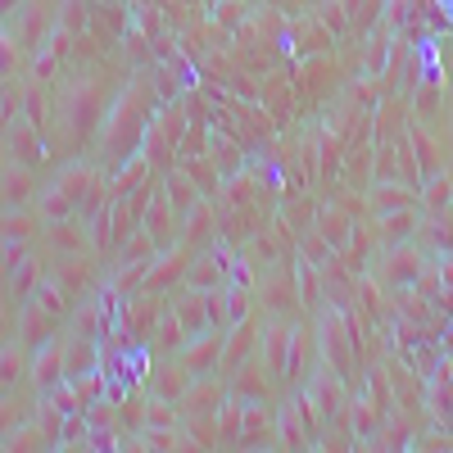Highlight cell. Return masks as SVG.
<instances>
[{
  "mask_svg": "<svg viewBox=\"0 0 453 453\" xmlns=\"http://www.w3.org/2000/svg\"><path fill=\"white\" fill-rule=\"evenodd\" d=\"M36 191V177L23 168V164H10L0 173V209H23Z\"/></svg>",
  "mask_w": 453,
  "mask_h": 453,
  "instance_id": "cell-8",
  "label": "cell"
},
{
  "mask_svg": "<svg viewBox=\"0 0 453 453\" xmlns=\"http://www.w3.org/2000/svg\"><path fill=\"white\" fill-rule=\"evenodd\" d=\"M277 449H304V422H299V403H281V412H277Z\"/></svg>",
  "mask_w": 453,
  "mask_h": 453,
  "instance_id": "cell-13",
  "label": "cell"
},
{
  "mask_svg": "<svg viewBox=\"0 0 453 453\" xmlns=\"http://www.w3.org/2000/svg\"><path fill=\"white\" fill-rule=\"evenodd\" d=\"M258 318L250 313V318H241V322H232L226 326V335H222V354H218V372H222V381L232 376L250 354H254V345H258Z\"/></svg>",
  "mask_w": 453,
  "mask_h": 453,
  "instance_id": "cell-1",
  "label": "cell"
},
{
  "mask_svg": "<svg viewBox=\"0 0 453 453\" xmlns=\"http://www.w3.org/2000/svg\"><path fill=\"white\" fill-rule=\"evenodd\" d=\"M181 408L191 418H209L213 408H222V376L218 372H204V376H191L181 390Z\"/></svg>",
  "mask_w": 453,
  "mask_h": 453,
  "instance_id": "cell-5",
  "label": "cell"
},
{
  "mask_svg": "<svg viewBox=\"0 0 453 453\" xmlns=\"http://www.w3.org/2000/svg\"><path fill=\"white\" fill-rule=\"evenodd\" d=\"M32 236H36L32 213H23V209H0V241H23V245H32Z\"/></svg>",
  "mask_w": 453,
  "mask_h": 453,
  "instance_id": "cell-15",
  "label": "cell"
},
{
  "mask_svg": "<svg viewBox=\"0 0 453 453\" xmlns=\"http://www.w3.org/2000/svg\"><path fill=\"white\" fill-rule=\"evenodd\" d=\"M42 286V258H23V263H14V295H27V290H36Z\"/></svg>",
  "mask_w": 453,
  "mask_h": 453,
  "instance_id": "cell-21",
  "label": "cell"
},
{
  "mask_svg": "<svg viewBox=\"0 0 453 453\" xmlns=\"http://www.w3.org/2000/svg\"><path fill=\"white\" fill-rule=\"evenodd\" d=\"M10 335H14V313L0 304V340H10Z\"/></svg>",
  "mask_w": 453,
  "mask_h": 453,
  "instance_id": "cell-26",
  "label": "cell"
},
{
  "mask_svg": "<svg viewBox=\"0 0 453 453\" xmlns=\"http://www.w3.org/2000/svg\"><path fill=\"white\" fill-rule=\"evenodd\" d=\"M36 299H42V304H46L50 313H64V295H59V286H55V281H42V286H36Z\"/></svg>",
  "mask_w": 453,
  "mask_h": 453,
  "instance_id": "cell-25",
  "label": "cell"
},
{
  "mask_svg": "<svg viewBox=\"0 0 453 453\" xmlns=\"http://www.w3.org/2000/svg\"><path fill=\"white\" fill-rule=\"evenodd\" d=\"M73 326H78V335H91V340H100V304H96V299H87V304L78 309Z\"/></svg>",
  "mask_w": 453,
  "mask_h": 453,
  "instance_id": "cell-23",
  "label": "cell"
},
{
  "mask_svg": "<svg viewBox=\"0 0 453 453\" xmlns=\"http://www.w3.org/2000/svg\"><path fill=\"white\" fill-rule=\"evenodd\" d=\"M232 395V390H226ZM241 426H245V399L241 395H232L222 403V412H218V435H222V444H236L241 440Z\"/></svg>",
  "mask_w": 453,
  "mask_h": 453,
  "instance_id": "cell-14",
  "label": "cell"
},
{
  "mask_svg": "<svg viewBox=\"0 0 453 453\" xmlns=\"http://www.w3.org/2000/svg\"><path fill=\"white\" fill-rule=\"evenodd\" d=\"M64 345H68L64 335H46L42 349L27 358V381L36 386V395H46L50 386L64 381Z\"/></svg>",
  "mask_w": 453,
  "mask_h": 453,
  "instance_id": "cell-2",
  "label": "cell"
},
{
  "mask_svg": "<svg viewBox=\"0 0 453 453\" xmlns=\"http://www.w3.org/2000/svg\"><path fill=\"white\" fill-rule=\"evenodd\" d=\"M19 50H23V46L10 36V27H0V82H10L14 73H19V64H23Z\"/></svg>",
  "mask_w": 453,
  "mask_h": 453,
  "instance_id": "cell-20",
  "label": "cell"
},
{
  "mask_svg": "<svg viewBox=\"0 0 453 453\" xmlns=\"http://www.w3.org/2000/svg\"><path fill=\"white\" fill-rule=\"evenodd\" d=\"M23 0H0V14H10V10H19Z\"/></svg>",
  "mask_w": 453,
  "mask_h": 453,
  "instance_id": "cell-28",
  "label": "cell"
},
{
  "mask_svg": "<svg viewBox=\"0 0 453 453\" xmlns=\"http://www.w3.org/2000/svg\"><path fill=\"white\" fill-rule=\"evenodd\" d=\"M91 422H96V426H109V422H113V412H109V403H104V399L96 403V412H91Z\"/></svg>",
  "mask_w": 453,
  "mask_h": 453,
  "instance_id": "cell-27",
  "label": "cell"
},
{
  "mask_svg": "<svg viewBox=\"0 0 453 453\" xmlns=\"http://www.w3.org/2000/svg\"><path fill=\"white\" fill-rule=\"evenodd\" d=\"M59 186L73 196V204H78L82 196H91V186H96V168H82V164H68L59 173Z\"/></svg>",
  "mask_w": 453,
  "mask_h": 453,
  "instance_id": "cell-18",
  "label": "cell"
},
{
  "mask_svg": "<svg viewBox=\"0 0 453 453\" xmlns=\"http://www.w3.org/2000/svg\"><path fill=\"white\" fill-rule=\"evenodd\" d=\"M68 209H73V196L64 191L59 181H50L46 191L36 196V213H42L46 222H64V218H68Z\"/></svg>",
  "mask_w": 453,
  "mask_h": 453,
  "instance_id": "cell-16",
  "label": "cell"
},
{
  "mask_svg": "<svg viewBox=\"0 0 453 453\" xmlns=\"http://www.w3.org/2000/svg\"><path fill=\"white\" fill-rule=\"evenodd\" d=\"M173 318L181 322V331H186V335L213 331V318H209V295H204V290L181 295V299H177V309H173Z\"/></svg>",
  "mask_w": 453,
  "mask_h": 453,
  "instance_id": "cell-7",
  "label": "cell"
},
{
  "mask_svg": "<svg viewBox=\"0 0 453 453\" xmlns=\"http://www.w3.org/2000/svg\"><path fill=\"white\" fill-rule=\"evenodd\" d=\"M186 268H191V263H186V245H181V250H168V254L155 263V268L145 273V290H164V286H173Z\"/></svg>",
  "mask_w": 453,
  "mask_h": 453,
  "instance_id": "cell-12",
  "label": "cell"
},
{
  "mask_svg": "<svg viewBox=\"0 0 453 453\" xmlns=\"http://www.w3.org/2000/svg\"><path fill=\"white\" fill-rule=\"evenodd\" d=\"M263 363H268V376H286V349H290V326L281 318H263Z\"/></svg>",
  "mask_w": 453,
  "mask_h": 453,
  "instance_id": "cell-6",
  "label": "cell"
},
{
  "mask_svg": "<svg viewBox=\"0 0 453 453\" xmlns=\"http://www.w3.org/2000/svg\"><path fill=\"white\" fill-rule=\"evenodd\" d=\"M304 403H313L318 408V418H335L340 408H345V390H340V381H335V372H309L304 376Z\"/></svg>",
  "mask_w": 453,
  "mask_h": 453,
  "instance_id": "cell-4",
  "label": "cell"
},
{
  "mask_svg": "<svg viewBox=\"0 0 453 453\" xmlns=\"http://www.w3.org/2000/svg\"><path fill=\"white\" fill-rule=\"evenodd\" d=\"M186 286H191V290H218V286H226V263H218L209 254L191 258V268H186Z\"/></svg>",
  "mask_w": 453,
  "mask_h": 453,
  "instance_id": "cell-11",
  "label": "cell"
},
{
  "mask_svg": "<svg viewBox=\"0 0 453 453\" xmlns=\"http://www.w3.org/2000/svg\"><path fill=\"white\" fill-rule=\"evenodd\" d=\"M318 345H322L326 358L345 354V322H340V313H322V322H318Z\"/></svg>",
  "mask_w": 453,
  "mask_h": 453,
  "instance_id": "cell-17",
  "label": "cell"
},
{
  "mask_svg": "<svg viewBox=\"0 0 453 453\" xmlns=\"http://www.w3.org/2000/svg\"><path fill=\"white\" fill-rule=\"evenodd\" d=\"M209 222H213V218H209V209L196 200V204H191V213H186V245H191V241H204V236H209Z\"/></svg>",
  "mask_w": 453,
  "mask_h": 453,
  "instance_id": "cell-22",
  "label": "cell"
},
{
  "mask_svg": "<svg viewBox=\"0 0 453 453\" xmlns=\"http://www.w3.org/2000/svg\"><path fill=\"white\" fill-rule=\"evenodd\" d=\"M14 335L23 340V345H42V340L50 335V309L42 304V299L23 304V313L14 318Z\"/></svg>",
  "mask_w": 453,
  "mask_h": 453,
  "instance_id": "cell-9",
  "label": "cell"
},
{
  "mask_svg": "<svg viewBox=\"0 0 453 453\" xmlns=\"http://www.w3.org/2000/svg\"><path fill=\"white\" fill-rule=\"evenodd\" d=\"M186 381H191V376H186L181 363H164V367H159V381H155V395H159V399H181Z\"/></svg>",
  "mask_w": 453,
  "mask_h": 453,
  "instance_id": "cell-19",
  "label": "cell"
},
{
  "mask_svg": "<svg viewBox=\"0 0 453 453\" xmlns=\"http://www.w3.org/2000/svg\"><path fill=\"white\" fill-rule=\"evenodd\" d=\"M218 354H222V335L200 331V335H186L177 363L186 367V376H204V372H218ZM218 376H222V372H218Z\"/></svg>",
  "mask_w": 453,
  "mask_h": 453,
  "instance_id": "cell-3",
  "label": "cell"
},
{
  "mask_svg": "<svg viewBox=\"0 0 453 453\" xmlns=\"http://www.w3.org/2000/svg\"><path fill=\"white\" fill-rule=\"evenodd\" d=\"M226 281H232V286H245V290H254L250 258H232V263H226Z\"/></svg>",
  "mask_w": 453,
  "mask_h": 453,
  "instance_id": "cell-24",
  "label": "cell"
},
{
  "mask_svg": "<svg viewBox=\"0 0 453 453\" xmlns=\"http://www.w3.org/2000/svg\"><path fill=\"white\" fill-rule=\"evenodd\" d=\"M23 376H27V345L19 335L0 340V390H14Z\"/></svg>",
  "mask_w": 453,
  "mask_h": 453,
  "instance_id": "cell-10",
  "label": "cell"
}]
</instances>
